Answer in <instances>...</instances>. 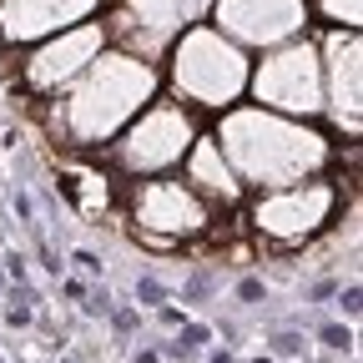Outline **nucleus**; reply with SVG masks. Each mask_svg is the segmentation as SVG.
I'll use <instances>...</instances> for the list:
<instances>
[{
    "label": "nucleus",
    "mask_w": 363,
    "mask_h": 363,
    "mask_svg": "<svg viewBox=\"0 0 363 363\" xmlns=\"http://www.w3.org/2000/svg\"><path fill=\"white\" fill-rule=\"evenodd\" d=\"M267 343H272V353H278V358H303V353H308V338L293 333V328H278Z\"/></svg>",
    "instance_id": "obj_17"
},
{
    "label": "nucleus",
    "mask_w": 363,
    "mask_h": 363,
    "mask_svg": "<svg viewBox=\"0 0 363 363\" xmlns=\"http://www.w3.org/2000/svg\"><path fill=\"white\" fill-rule=\"evenodd\" d=\"M61 288H66V298H71V303H86V293H91L81 278H61Z\"/></svg>",
    "instance_id": "obj_25"
},
{
    "label": "nucleus",
    "mask_w": 363,
    "mask_h": 363,
    "mask_svg": "<svg viewBox=\"0 0 363 363\" xmlns=\"http://www.w3.org/2000/svg\"><path fill=\"white\" fill-rule=\"evenodd\" d=\"M111 45L101 16L96 21H81L71 30H56V35H45L35 45H26V56H21V96L26 101H51L56 91H66L91 61H96L101 51Z\"/></svg>",
    "instance_id": "obj_9"
},
{
    "label": "nucleus",
    "mask_w": 363,
    "mask_h": 363,
    "mask_svg": "<svg viewBox=\"0 0 363 363\" xmlns=\"http://www.w3.org/2000/svg\"><path fill=\"white\" fill-rule=\"evenodd\" d=\"M212 16V0H106L101 6V26L111 35L116 51L142 56V61H162L167 45Z\"/></svg>",
    "instance_id": "obj_8"
},
{
    "label": "nucleus",
    "mask_w": 363,
    "mask_h": 363,
    "mask_svg": "<svg viewBox=\"0 0 363 363\" xmlns=\"http://www.w3.org/2000/svg\"><path fill=\"white\" fill-rule=\"evenodd\" d=\"M136 303H142V308H167V288L152 278V272H142V278H136Z\"/></svg>",
    "instance_id": "obj_18"
},
{
    "label": "nucleus",
    "mask_w": 363,
    "mask_h": 363,
    "mask_svg": "<svg viewBox=\"0 0 363 363\" xmlns=\"http://www.w3.org/2000/svg\"><path fill=\"white\" fill-rule=\"evenodd\" d=\"M207 26H217L242 51H272V45L308 35L313 11L308 0H212Z\"/></svg>",
    "instance_id": "obj_10"
},
{
    "label": "nucleus",
    "mask_w": 363,
    "mask_h": 363,
    "mask_svg": "<svg viewBox=\"0 0 363 363\" xmlns=\"http://www.w3.org/2000/svg\"><path fill=\"white\" fill-rule=\"evenodd\" d=\"M247 96L262 111L318 121L323 116V61H318V40L298 35L288 45L262 51V61H252V71H247Z\"/></svg>",
    "instance_id": "obj_6"
},
{
    "label": "nucleus",
    "mask_w": 363,
    "mask_h": 363,
    "mask_svg": "<svg viewBox=\"0 0 363 363\" xmlns=\"http://www.w3.org/2000/svg\"><path fill=\"white\" fill-rule=\"evenodd\" d=\"M136 363H162V353H152V348H147V353H136Z\"/></svg>",
    "instance_id": "obj_27"
},
{
    "label": "nucleus",
    "mask_w": 363,
    "mask_h": 363,
    "mask_svg": "<svg viewBox=\"0 0 363 363\" xmlns=\"http://www.w3.org/2000/svg\"><path fill=\"white\" fill-rule=\"evenodd\" d=\"M338 202H343V192L333 177H308V182H293V187L257 192L247 202V222L272 247H308L313 238H323L333 227Z\"/></svg>",
    "instance_id": "obj_7"
},
{
    "label": "nucleus",
    "mask_w": 363,
    "mask_h": 363,
    "mask_svg": "<svg viewBox=\"0 0 363 363\" xmlns=\"http://www.w3.org/2000/svg\"><path fill=\"white\" fill-rule=\"evenodd\" d=\"M162 96V66L126 56L116 45L91 61L66 91H56L51 101H40V121L51 126V136L71 152H106L111 136Z\"/></svg>",
    "instance_id": "obj_1"
},
{
    "label": "nucleus",
    "mask_w": 363,
    "mask_h": 363,
    "mask_svg": "<svg viewBox=\"0 0 363 363\" xmlns=\"http://www.w3.org/2000/svg\"><path fill=\"white\" fill-rule=\"evenodd\" d=\"M333 298H338V313H343V318H348V323H353V318H358V283H348V288H338Z\"/></svg>",
    "instance_id": "obj_20"
},
{
    "label": "nucleus",
    "mask_w": 363,
    "mask_h": 363,
    "mask_svg": "<svg viewBox=\"0 0 363 363\" xmlns=\"http://www.w3.org/2000/svg\"><path fill=\"white\" fill-rule=\"evenodd\" d=\"M207 363H238V358L227 353V348H217V353H207Z\"/></svg>",
    "instance_id": "obj_26"
},
{
    "label": "nucleus",
    "mask_w": 363,
    "mask_h": 363,
    "mask_svg": "<svg viewBox=\"0 0 363 363\" xmlns=\"http://www.w3.org/2000/svg\"><path fill=\"white\" fill-rule=\"evenodd\" d=\"M318 338H323V348H333V353H353V328H343V323H323Z\"/></svg>",
    "instance_id": "obj_19"
},
{
    "label": "nucleus",
    "mask_w": 363,
    "mask_h": 363,
    "mask_svg": "<svg viewBox=\"0 0 363 363\" xmlns=\"http://www.w3.org/2000/svg\"><path fill=\"white\" fill-rule=\"evenodd\" d=\"M212 142L227 157L233 177L242 182V192H272L308 177H328V167L338 162V147L328 131H318L313 121H298V116L262 111L252 101L227 106L217 116Z\"/></svg>",
    "instance_id": "obj_2"
},
{
    "label": "nucleus",
    "mask_w": 363,
    "mask_h": 363,
    "mask_svg": "<svg viewBox=\"0 0 363 363\" xmlns=\"http://www.w3.org/2000/svg\"><path fill=\"white\" fill-rule=\"evenodd\" d=\"M247 363H272V358H267V353H257V358H247Z\"/></svg>",
    "instance_id": "obj_29"
},
{
    "label": "nucleus",
    "mask_w": 363,
    "mask_h": 363,
    "mask_svg": "<svg viewBox=\"0 0 363 363\" xmlns=\"http://www.w3.org/2000/svg\"><path fill=\"white\" fill-rule=\"evenodd\" d=\"M262 293H267V288H262V278H242V283H238V298H242V303H257Z\"/></svg>",
    "instance_id": "obj_23"
},
{
    "label": "nucleus",
    "mask_w": 363,
    "mask_h": 363,
    "mask_svg": "<svg viewBox=\"0 0 363 363\" xmlns=\"http://www.w3.org/2000/svg\"><path fill=\"white\" fill-rule=\"evenodd\" d=\"M30 318H35V308L21 303V298H16V308H6V323H11V328H30Z\"/></svg>",
    "instance_id": "obj_21"
},
{
    "label": "nucleus",
    "mask_w": 363,
    "mask_h": 363,
    "mask_svg": "<svg viewBox=\"0 0 363 363\" xmlns=\"http://www.w3.org/2000/svg\"><path fill=\"white\" fill-rule=\"evenodd\" d=\"M308 11L328 30H358L363 26V0H308Z\"/></svg>",
    "instance_id": "obj_15"
},
{
    "label": "nucleus",
    "mask_w": 363,
    "mask_h": 363,
    "mask_svg": "<svg viewBox=\"0 0 363 363\" xmlns=\"http://www.w3.org/2000/svg\"><path fill=\"white\" fill-rule=\"evenodd\" d=\"M126 217H131V238L142 247H157V252H172L182 242H202V238L217 233V212L177 172L131 182L126 187Z\"/></svg>",
    "instance_id": "obj_5"
},
{
    "label": "nucleus",
    "mask_w": 363,
    "mask_h": 363,
    "mask_svg": "<svg viewBox=\"0 0 363 363\" xmlns=\"http://www.w3.org/2000/svg\"><path fill=\"white\" fill-rule=\"evenodd\" d=\"M106 0H0V40L6 45H35L56 30H71L81 21H96Z\"/></svg>",
    "instance_id": "obj_12"
},
{
    "label": "nucleus",
    "mask_w": 363,
    "mask_h": 363,
    "mask_svg": "<svg viewBox=\"0 0 363 363\" xmlns=\"http://www.w3.org/2000/svg\"><path fill=\"white\" fill-rule=\"evenodd\" d=\"M207 343H212V328H207V323H182V328H177V338H167V343H162V353L187 363V358H197Z\"/></svg>",
    "instance_id": "obj_16"
},
{
    "label": "nucleus",
    "mask_w": 363,
    "mask_h": 363,
    "mask_svg": "<svg viewBox=\"0 0 363 363\" xmlns=\"http://www.w3.org/2000/svg\"><path fill=\"white\" fill-rule=\"evenodd\" d=\"M202 136V121L192 106H182L172 96H157L152 106L136 111L101 152L111 177L142 182V177H167L182 167V157L192 152V142Z\"/></svg>",
    "instance_id": "obj_4"
},
{
    "label": "nucleus",
    "mask_w": 363,
    "mask_h": 363,
    "mask_svg": "<svg viewBox=\"0 0 363 363\" xmlns=\"http://www.w3.org/2000/svg\"><path fill=\"white\" fill-rule=\"evenodd\" d=\"M162 86L172 91V101L192 106V111H227L247 96V71H252V56L242 45H233L217 26L197 21L187 26L162 56Z\"/></svg>",
    "instance_id": "obj_3"
},
{
    "label": "nucleus",
    "mask_w": 363,
    "mask_h": 363,
    "mask_svg": "<svg viewBox=\"0 0 363 363\" xmlns=\"http://www.w3.org/2000/svg\"><path fill=\"white\" fill-rule=\"evenodd\" d=\"M177 177L187 182V187L212 207V212H222V207H238L242 202V182L233 177V167H227V157L217 152V142H212V131H202L197 142H192V152L182 157V167H177Z\"/></svg>",
    "instance_id": "obj_13"
},
{
    "label": "nucleus",
    "mask_w": 363,
    "mask_h": 363,
    "mask_svg": "<svg viewBox=\"0 0 363 363\" xmlns=\"http://www.w3.org/2000/svg\"><path fill=\"white\" fill-rule=\"evenodd\" d=\"M111 172L106 167H71V172H56V187L71 197V207L81 217H101L111 207Z\"/></svg>",
    "instance_id": "obj_14"
},
{
    "label": "nucleus",
    "mask_w": 363,
    "mask_h": 363,
    "mask_svg": "<svg viewBox=\"0 0 363 363\" xmlns=\"http://www.w3.org/2000/svg\"><path fill=\"white\" fill-rule=\"evenodd\" d=\"M318 61H323V116L333 131H343L348 142H358L363 131V45L358 30H328L318 35Z\"/></svg>",
    "instance_id": "obj_11"
},
{
    "label": "nucleus",
    "mask_w": 363,
    "mask_h": 363,
    "mask_svg": "<svg viewBox=\"0 0 363 363\" xmlns=\"http://www.w3.org/2000/svg\"><path fill=\"white\" fill-rule=\"evenodd\" d=\"M76 262H81V267L91 272V278H101V267H106V262H101L96 252H91V247H81V252H76Z\"/></svg>",
    "instance_id": "obj_24"
},
{
    "label": "nucleus",
    "mask_w": 363,
    "mask_h": 363,
    "mask_svg": "<svg viewBox=\"0 0 363 363\" xmlns=\"http://www.w3.org/2000/svg\"><path fill=\"white\" fill-rule=\"evenodd\" d=\"M6 293H11V283H6V272H0V298H6Z\"/></svg>",
    "instance_id": "obj_28"
},
{
    "label": "nucleus",
    "mask_w": 363,
    "mask_h": 363,
    "mask_svg": "<svg viewBox=\"0 0 363 363\" xmlns=\"http://www.w3.org/2000/svg\"><path fill=\"white\" fill-rule=\"evenodd\" d=\"M11 207H16V217H21V222H35V202H30V192H26V187H16Z\"/></svg>",
    "instance_id": "obj_22"
},
{
    "label": "nucleus",
    "mask_w": 363,
    "mask_h": 363,
    "mask_svg": "<svg viewBox=\"0 0 363 363\" xmlns=\"http://www.w3.org/2000/svg\"><path fill=\"white\" fill-rule=\"evenodd\" d=\"M0 363H11V358H6V353H0Z\"/></svg>",
    "instance_id": "obj_30"
}]
</instances>
